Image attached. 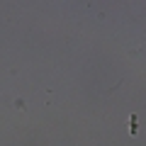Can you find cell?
Here are the masks:
<instances>
[{
  "label": "cell",
  "instance_id": "obj_1",
  "mask_svg": "<svg viewBox=\"0 0 146 146\" xmlns=\"http://www.w3.org/2000/svg\"><path fill=\"white\" fill-rule=\"evenodd\" d=\"M129 122H131V124H129V131H131V134H136V129H139V124H136V115H131Z\"/></svg>",
  "mask_w": 146,
  "mask_h": 146
}]
</instances>
